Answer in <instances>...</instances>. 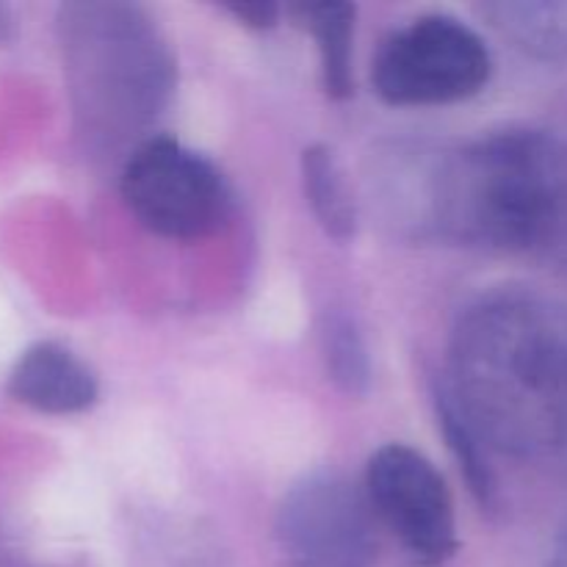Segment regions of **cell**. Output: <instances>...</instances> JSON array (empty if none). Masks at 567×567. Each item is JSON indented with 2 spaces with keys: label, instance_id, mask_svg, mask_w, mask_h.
Listing matches in <instances>:
<instances>
[{
  "label": "cell",
  "instance_id": "cell-1",
  "mask_svg": "<svg viewBox=\"0 0 567 567\" xmlns=\"http://www.w3.org/2000/svg\"><path fill=\"white\" fill-rule=\"evenodd\" d=\"M457 393L474 430L520 454L567 446V308L515 297L457 332Z\"/></svg>",
  "mask_w": 567,
  "mask_h": 567
},
{
  "label": "cell",
  "instance_id": "cell-2",
  "mask_svg": "<svg viewBox=\"0 0 567 567\" xmlns=\"http://www.w3.org/2000/svg\"><path fill=\"white\" fill-rule=\"evenodd\" d=\"M435 208L463 241L567 266V142L507 131L471 144L437 175Z\"/></svg>",
  "mask_w": 567,
  "mask_h": 567
},
{
  "label": "cell",
  "instance_id": "cell-3",
  "mask_svg": "<svg viewBox=\"0 0 567 567\" xmlns=\"http://www.w3.org/2000/svg\"><path fill=\"white\" fill-rule=\"evenodd\" d=\"M491 70L480 33L454 17L430 14L385 39L371 83L391 105H443L482 92Z\"/></svg>",
  "mask_w": 567,
  "mask_h": 567
},
{
  "label": "cell",
  "instance_id": "cell-4",
  "mask_svg": "<svg viewBox=\"0 0 567 567\" xmlns=\"http://www.w3.org/2000/svg\"><path fill=\"white\" fill-rule=\"evenodd\" d=\"M122 199L155 236L194 241L221 227L230 192L210 161L169 136L144 142L122 169Z\"/></svg>",
  "mask_w": 567,
  "mask_h": 567
},
{
  "label": "cell",
  "instance_id": "cell-5",
  "mask_svg": "<svg viewBox=\"0 0 567 567\" xmlns=\"http://www.w3.org/2000/svg\"><path fill=\"white\" fill-rule=\"evenodd\" d=\"M374 509L343 476L313 474L288 491L277 509V543L291 567H371Z\"/></svg>",
  "mask_w": 567,
  "mask_h": 567
},
{
  "label": "cell",
  "instance_id": "cell-6",
  "mask_svg": "<svg viewBox=\"0 0 567 567\" xmlns=\"http://www.w3.org/2000/svg\"><path fill=\"white\" fill-rule=\"evenodd\" d=\"M365 496L377 518L421 565H443L457 554V524L449 487L415 449L382 446L365 468Z\"/></svg>",
  "mask_w": 567,
  "mask_h": 567
},
{
  "label": "cell",
  "instance_id": "cell-7",
  "mask_svg": "<svg viewBox=\"0 0 567 567\" xmlns=\"http://www.w3.org/2000/svg\"><path fill=\"white\" fill-rule=\"evenodd\" d=\"M6 393L37 413L75 415L97 402L100 385L94 371L64 343L39 341L11 365Z\"/></svg>",
  "mask_w": 567,
  "mask_h": 567
},
{
  "label": "cell",
  "instance_id": "cell-8",
  "mask_svg": "<svg viewBox=\"0 0 567 567\" xmlns=\"http://www.w3.org/2000/svg\"><path fill=\"white\" fill-rule=\"evenodd\" d=\"M493 25L526 53L540 59L567 55V0H520L485 6Z\"/></svg>",
  "mask_w": 567,
  "mask_h": 567
},
{
  "label": "cell",
  "instance_id": "cell-9",
  "mask_svg": "<svg viewBox=\"0 0 567 567\" xmlns=\"http://www.w3.org/2000/svg\"><path fill=\"white\" fill-rule=\"evenodd\" d=\"M305 197L324 233L336 241H349L358 230V210L343 181L338 161L324 144H310L302 153Z\"/></svg>",
  "mask_w": 567,
  "mask_h": 567
},
{
  "label": "cell",
  "instance_id": "cell-10",
  "mask_svg": "<svg viewBox=\"0 0 567 567\" xmlns=\"http://www.w3.org/2000/svg\"><path fill=\"white\" fill-rule=\"evenodd\" d=\"M299 14L308 20L316 42H319L321 83L332 100H347L352 94V3H310L299 6Z\"/></svg>",
  "mask_w": 567,
  "mask_h": 567
},
{
  "label": "cell",
  "instance_id": "cell-11",
  "mask_svg": "<svg viewBox=\"0 0 567 567\" xmlns=\"http://www.w3.org/2000/svg\"><path fill=\"white\" fill-rule=\"evenodd\" d=\"M321 352L332 382L349 396H363L371 382L369 349L354 321L343 313H330L321 324Z\"/></svg>",
  "mask_w": 567,
  "mask_h": 567
},
{
  "label": "cell",
  "instance_id": "cell-12",
  "mask_svg": "<svg viewBox=\"0 0 567 567\" xmlns=\"http://www.w3.org/2000/svg\"><path fill=\"white\" fill-rule=\"evenodd\" d=\"M435 404H437V419H441L443 435H446L449 449L457 457L460 468L465 471V480H468L471 493L480 498V504H491L493 502V474L487 468L485 457L480 454V432L474 430V424L468 421V415L463 413L457 399L452 396L449 391H437L435 393Z\"/></svg>",
  "mask_w": 567,
  "mask_h": 567
},
{
  "label": "cell",
  "instance_id": "cell-13",
  "mask_svg": "<svg viewBox=\"0 0 567 567\" xmlns=\"http://www.w3.org/2000/svg\"><path fill=\"white\" fill-rule=\"evenodd\" d=\"M227 11H230L236 20H241L244 25L249 28H258V31H264V28H271L277 22V6L271 3H233V6H225Z\"/></svg>",
  "mask_w": 567,
  "mask_h": 567
},
{
  "label": "cell",
  "instance_id": "cell-14",
  "mask_svg": "<svg viewBox=\"0 0 567 567\" xmlns=\"http://www.w3.org/2000/svg\"><path fill=\"white\" fill-rule=\"evenodd\" d=\"M554 567H567V546H565V551L559 554V559H557V565Z\"/></svg>",
  "mask_w": 567,
  "mask_h": 567
}]
</instances>
